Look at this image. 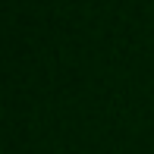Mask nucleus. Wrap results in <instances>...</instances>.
Instances as JSON below:
<instances>
[]
</instances>
